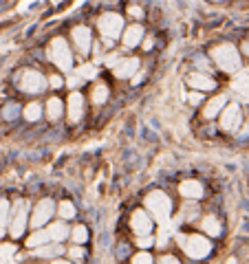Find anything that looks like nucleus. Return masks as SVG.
Instances as JSON below:
<instances>
[{
  "label": "nucleus",
  "instance_id": "5",
  "mask_svg": "<svg viewBox=\"0 0 249 264\" xmlns=\"http://www.w3.org/2000/svg\"><path fill=\"white\" fill-rule=\"evenodd\" d=\"M99 31H102V35L104 38H108V40H113V38H117V35L121 33V26H124V18L117 13H104L102 18H99Z\"/></svg>",
  "mask_w": 249,
  "mask_h": 264
},
{
  "label": "nucleus",
  "instance_id": "20",
  "mask_svg": "<svg viewBox=\"0 0 249 264\" xmlns=\"http://www.w3.org/2000/svg\"><path fill=\"white\" fill-rule=\"evenodd\" d=\"M60 253H62V247H60V242H55V245H51V247H35V253H33V256L53 258V256H60Z\"/></svg>",
  "mask_w": 249,
  "mask_h": 264
},
{
  "label": "nucleus",
  "instance_id": "10",
  "mask_svg": "<svg viewBox=\"0 0 249 264\" xmlns=\"http://www.w3.org/2000/svg\"><path fill=\"white\" fill-rule=\"evenodd\" d=\"M130 225H132V231H135L137 236L150 234V229H152V220L148 218V214H146V211H141V209H137L135 214H132Z\"/></svg>",
  "mask_w": 249,
  "mask_h": 264
},
{
  "label": "nucleus",
  "instance_id": "22",
  "mask_svg": "<svg viewBox=\"0 0 249 264\" xmlns=\"http://www.w3.org/2000/svg\"><path fill=\"white\" fill-rule=\"evenodd\" d=\"M44 242H49V234H46V231H35V234L26 240V247L33 249V247H42Z\"/></svg>",
  "mask_w": 249,
  "mask_h": 264
},
{
  "label": "nucleus",
  "instance_id": "9",
  "mask_svg": "<svg viewBox=\"0 0 249 264\" xmlns=\"http://www.w3.org/2000/svg\"><path fill=\"white\" fill-rule=\"evenodd\" d=\"M11 223V236L20 238L24 234V227H26V203H18L13 211V218L9 220Z\"/></svg>",
  "mask_w": 249,
  "mask_h": 264
},
{
  "label": "nucleus",
  "instance_id": "3",
  "mask_svg": "<svg viewBox=\"0 0 249 264\" xmlns=\"http://www.w3.org/2000/svg\"><path fill=\"white\" fill-rule=\"evenodd\" d=\"M146 205H148V209L152 211L155 220H159V223H166V220L170 218L172 200L168 198L163 192H150L148 198H146Z\"/></svg>",
  "mask_w": 249,
  "mask_h": 264
},
{
  "label": "nucleus",
  "instance_id": "31",
  "mask_svg": "<svg viewBox=\"0 0 249 264\" xmlns=\"http://www.w3.org/2000/svg\"><path fill=\"white\" fill-rule=\"evenodd\" d=\"M152 242H155V240H152V238L148 236V234H144V236H139V238H137V245H139V247H144V249H148V247H152Z\"/></svg>",
  "mask_w": 249,
  "mask_h": 264
},
{
  "label": "nucleus",
  "instance_id": "32",
  "mask_svg": "<svg viewBox=\"0 0 249 264\" xmlns=\"http://www.w3.org/2000/svg\"><path fill=\"white\" fill-rule=\"evenodd\" d=\"M79 77H95V68L88 66V64H84L82 68H79Z\"/></svg>",
  "mask_w": 249,
  "mask_h": 264
},
{
  "label": "nucleus",
  "instance_id": "34",
  "mask_svg": "<svg viewBox=\"0 0 249 264\" xmlns=\"http://www.w3.org/2000/svg\"><path fill=\"white\" fill-rule=\"evenodd\" d=\"M159 262H163V264H177L179 260L174 256H163V258H159Z\"/></svg>",
  "mask_w": 249,
  "mask_h": 264
},
{
  "label": "nucleus",
  "instance_id": "16",
  "mask_svg": "<svg viewBox=\"0 0 249 264\" xmlns=\"http://www.w3.org/2000/svg\"><path fill=\"white\" fill-rule=\"evenodd\" d=\"M179 192H181L185 198H201L203 196V185L199 181H185V183H181Z\"/></svg>",
  "mask_w": 249,
  "mask_h": 264
},
{
  "label": "nucleus",
  "instance_id": "14",
  "mask_svg": "<svg viewBox=\"0 0 249 264\" xmlns=\"http://www.w3.org/2000/svg\"><path fill=\"white\" fill-rule=\"evenodd\" d=\"M225 104H227V99H225V95H219V97H212L208 104H205V110H203V117H208V119H214L216 115L221 113V110L225 108Z\"/></svg>",
  "mask_w": 249,
  "mask_h": 264
},
{
  "label": "nucleus",
  "instance_id": "18",
  "mask_svg": "<svg viewBox=\"0 0 249 264\" xmlns=\"http://www.w3.org/2000/svg\"><path fill=\"white\" fill-rule=\"evenodd\" d=\"M46 234H49V240L53 242H62L64 238H68V227L64 223H53L49 229H46Z\"/></svg>",
  "mask_w": 249,
  "mask_h": 264
},
{
  "label": "nucleus",
  "instance_id": "17",
  "mask_svg": "<svg viewBox=\"0 0 249 264\" xmlns=\"http://www.w3.org/2000/svg\"><path fill=\"white\" fill-rule=\"evenodd\" d=\"M141 38H144V29H141L139 24L135 26H128L124 33V46H137L141 44Z\"/></svg>",
  "mask_w": 249,
  "mask_h": 264
},
{
  "label": "nucleus",
  "instance_id": "40",
  "mask_svg": "<svg viewBox=\"0 0 249 264\" xmlns=\"http://www.w3.org/2000/svg\"><path fill=\"white\" fill-rule=\"evenodd\" d=\"M214 2H219V0H214Z\"/></svg>",
  "mask_w": 249,
  "mask_h": 264
},
{
  "label": "nucleus",
  "instance_id": "12",
  "mask_svg": "<svg viewBox=\"0 0 249 264\" xmlns=\"http://www.w3.org/2000/svg\"><path fill=\"white\" fill-rule=\"evenodd\" d=\"M82 115H84V97L79 93H71V97H68V119H71V124L82 119Z\"/></svg>",
  "mask_w": 249,
  "mask_h": 264
},
{
  "label": "nucleus",
  "instance_id": "36",
  "mask_svg": "<svg viewBox=\"0 0 249 264\" xmlns=\"http://www.w3.org/2000/svg\"><path fill=\"white\" fill-rule=\"evenodd\" d=\"M130 15H135V18H139V15H144V11H141L139 7H130Z\"/></svg>",
  "mask_w": 249,
  "mask_h": 264
},
{
  "label": "nucleus",
  "instance_id": "4",
  "mask_svg": "<svg viewBox=\"0 0 249 264\" xmlns=\"http://www.w3.org/2000/svg\"><path fill=\"white\" fill-rule=\"evenodd\" d=\"M181 245H183V251L192 260H203L212 251V242L203 236H181Z\"/></svg>",
  "mask_w": 249,
  "mask_h": 264
},
{
  "label": "nucleus",
  "instance_id": "23",
  "mask_svg": "<svg viewBox=\"0 0 249 264\" xmlns=\"http://www.w3.org/2000/svg\"><path fill=\"white\" fill-rule=\"evenodd\" d=\"M106 99H108V86H106V84H97V86L93 88V102L104 104Z\"/></svg>",
  "mask_w": 249,
  "mask_h": 264
},
{
  "label": "nucleus",
  "instance_id": "28",
  "mask_svg": "<svg viewBox=\"0 0 249 264\" xmlns=\"http://www.w3.org/2000/svg\"><path fill=\"white\" fill-rule=\"evenodd\" d=\"M11 256H13V247L11 245H2V247H0V260H2V262L11 260Z\"/></svg>",
  "mask_w": 249,
  "mask_h": 264
},
{
  "label": "nucleus",
  "instance_id": "38",
  "mask_svg": "<svg viewBox=\"0 0 249 264\" xmlns=\"http://www.w3.org/2000/svg\"><path fill=\"white\" fill-rule=\"evenodd\" d=\"M152 44H155V42H152V40H146V44H144V49H146V51H150V49H152Z\"/></svg>",
  "mask_w": 249,
  "mask_h": 264
},
{
  "label": "nucleus",
  "instance_id": "7",
  "mask_svg": "<svg viewBox=\"0 0 249 264\" xmlns=\"http://www.w3.org/2000/svg\"><path fill=\"white\" fill-rule=\"evenodd\" d=\"M46 86V79L42 73L38 71H26L22 73V79H20V88L24 93H40L42 88Z\"/></svg>",
  "mask_w": 249,
  "mask_h": 264
},
{
  "label": "nucleus",
  "instance_id": "19",
  "mask_svg": "<svg viewBox=\"0 0 249 264\" xmlns=\"http://www.w3.org/2000/svg\"><path fill=\"white\" fill-rule=\"evenodd\" d=\"M46 115H49L51 121H55V119L62 117V102L57 97H51L49 99V104H46Z\"/></svg>",
  "mask_w": 249,
  "mask_h": 264
},
{
  "label": "nucleus",
  "instance_id": "25",
  "mask_svg": "<svg viewBox=\"0 0 249 264\" xmlns=\"http://www.w3.org/2000/svg\"><path fill=\"white\" fill-rule=\"evenodd\" d=\"M71 238H73V242L82 245V242H86V240H88V229H86L84 225H77L75 229L71 231Z\"/></svg>",
  "mask_w": 249,
  "mask_h": 264
},
{
  "label": "nucleus",
  "instance_id": "29",
  "mask_svg": "<svg viewBox=\"0 0 249 264\" xmlns=\"http://www.w3.org/2000/svg\"><path fill=\"white\" fill-rule=\"evenodd\" d=\"M18 113H20V108H18V106H15V104H9L7 108L2 110V117H4V119H13Z\"/></svg>",
  "mask_w": 249,
  "mask_h": 264
},
{
  "label": "nucleus",
  "instance_id": "24",
  "mask_svg": "<svg viewBox=\"0 0 249 264\" xmlns=\"http://www.w3.org/2000/svg\"><path fill=\"white\" fill-rule=\"evenodd\" d=\"M7 223H9V203L7 200H0V236L7 229Z\"/></svg>",
  "mask_w": 249,
  "mask_h": 264
},
{
  "label": "nucleus",
  "instance_id": "11",
  "mask_svg": "<svg viewBox=\"0 0 249 264\" xmlns=\"http://www.w3.org/2000/svg\"><path fill=\"white\" fill-rule=\"evenodd\" d=\"M73 42L77 44V49L82 53H88L91 51V31H88V26H75L71 33Z\"/></svg>",
  "mask_w": 249,
  "mask_h": 264
},
{
  "label": "nucleus",
  "instance_id": "1",
  "mask_svg": "<svg viewBox=\"0 0 249 264\" xmlns=\"http://www.w3.org/2000/svg\"><path fill=\"white\" fill-rule=\"evenodd\" d=\"M49 60L55 64L60 71H71L73 68V55H71V46L66 44L64 38H55L49 44Z\"/></svg>",
  "mask_w": 249,
  "mask_h": 264
},
{
  "label": "nucleus",
  "instance_id": "39",
  "mask_svg": "<svg viewBox=\"0 0 249 264\" xmlns=\"http://www.w3.org/2000/svg\"><path fill=\"white\" fill-rule=\"evenodd\" d=\"M243 51H245V55H249V42H245V44H243Z\"/></svg>",
  "mask_w": 249,
  "mask_h": 264
},
{
  "label": "nucleus",
  "instance_id": "37",
  "mask_svg": "<svg viewBox=\"0 0 249 264\" xmlns=\"http://www.w3.org/2000/svg\"><path fill=\"white\" fill-rule=\"evenodd\" d=\"M190 102H192V104H199V102H201V95H199V93H192V95H190Z\"/></svg>",
  "mask_w": 249,
  "mask_h": 264
},
{
  "label": "nucleus",
  "instance_id": "26",
  "mask_svg": "<svg viewBox=\"0 0 249 264\" xmlns=\"http://www.w3.org/2000/svg\"><path fill=\"white\" fill-rule=\"evenodd\" d=\"M60 216L64 220H68V218H73V216H75V207H73L71 200H64V203H60Z\"/></svg>",
  "mask_w": 249,
  "mask_h": 264
},
{
  "label": "nucleus",
  "instance_id": "15",
  "mask_svg": "<svg viewBox=\"0 0 249 264\" xmlns=\"http://www.w3.org/2000/svg\"><path fill=\"white\" fill-rule=\"evenodd\" d=\"M137 68H139V60H137V57L121 60L119 64L115 66V75H117V77H130V75H135Z\"/></svg>",
  "mask_w": 249,
  "mask_h": 264
},
{
  "label": "nucleus",
  "instance_id": "33",
  "mask_svg": "<svg viewBox=\"0 0 249 264\" xmlns=\"http://www.w3.org/2000/svg\"><path fill=\"white\" fill-rule=\"evenodd\" d=\"M68 253H71V256H73V258H75V260H82V258H84V251H82V249H79V247H73V249H71V251H68Z\"/></svg>",
  "mask_w": 249,
  "mask_h": 264
},
{
  "label": "nucleus",
  "instance_id": "8",
  "mask_svg": "<svg viewBox=\"0 0 249 264\" xmlns=\"http://www.w3.org/2000/svg\"><path fill=\"white\" fill-rule=\"evenodd\" d=\"M221 126H223V130H227V132L238 130V126H241V108H238V104H230L223 110V115H221Z\"/></svg>",
  "mask_w": 249,
  "mask_h": 264
},
{
  "label": "nucleus",
  "instance_id": "21",
  "mask_svg": "<svg viewBox=\"0 0 249 264\" xmlns=\"http://www.w3.org/2000/svg\"><path fill=\"white\" fill-rule=\"evenodd\" d=\"M203 229H205V234L212 236V238H216V236L221 234V225H219V220L212 218V216L203 218Z\"/></svg>",
  "mask_w": 249,
  "mask_h": 264
},
{
  "label": "nucleus",
  "instance_id": "30",
  "mask_svg": "<svg viewBox=\"0 0 249 264\" xmlns=\"http://www.w3.org/2000/svg\"><path fill=\"white\" fill-rule=\"evenodd\" d=\"M132 262H135V264H141V262L148 264V262H152V256H150V253H146V251H141V253H137V256L132 258Z\"/></svg>",
  "mask_w": 249,
  "mask_h": 264
},
{
  "label": "nucleus",
  "instance_id": "2",
  "mask_svg": "<svg viewBox=\"0 0 249 264\" xmlns=\"http://www.w3.org/2000/svg\"><path fill=\"white\" fill-rule=\"evenodd\" d=\"M212 57H214V62L223 68L225 73H236L238 68H241V55H238V51L232 44L216 46V49L212 51Z\"/></svg>",
  "mask_w": 249,
  "mask_h": 264
},
{
  "label": "nucleus",
  "instance_id": "35",
  "mask_svg": "<svg viewBox=\"0 0 249 264\" xmlns=\"http://www.w3.org/2000/svg\"><path fill=\"white\" fill-rule=\"evenodd\" d=\"M49 82H51V86H53V88H60V86H62V77H57V75H53V77L49 79Z\"/></svg>",
  "mask_w": 249,
  "mask_h": 264
},
{
  "label": "nucleus",
  "instance_id": "6",
  "mask_svg": "<svg viewBox=\"0 0 249 264\" xmlns=\"http://www.w3.org/2000/svg\"><path fill=\"white\" fill-rule=\"evenodd\" d=\"M51 216H53V200H49V198L40 200L33 209V216H31V227H33V229H40V227H44L49 223Z\"/></svg>",
  "mask_w": 249,
  "mask_h": 264
},
{
  "label": "nucleus",
  "instance_id": "13",
  "mask_svg": "<svg viewBox=\"0 0 249 264\" xmlns=\"http://www.w3.org/2000/svg\"><path fill=\"white\" fill-rule=\"evenodd\" d=\"M188 84L192 88H199V91H212V88L216 86L214 79L210 75H205V73H192V75L188 77Z\"/></svg>",
  "mask_w": 249,
  "mask_h": 264
},
{
  "label": "nucleus",
  "instance_id": "27",
  "mask_svg": "<svg viewBox=\"0 0 249 264\" xmlns=\"http://www.w3.org/2000/svg\"><path fill=\"white\" fill-rule=\"evenodd\" d=\"M40 113H42V110H40L38 104H29V106L24 108V117L29 119V121H38V119H40Z\"/></svg>",
  "mask_w": 249,
  "mask_h": 264
}]
</instances>
